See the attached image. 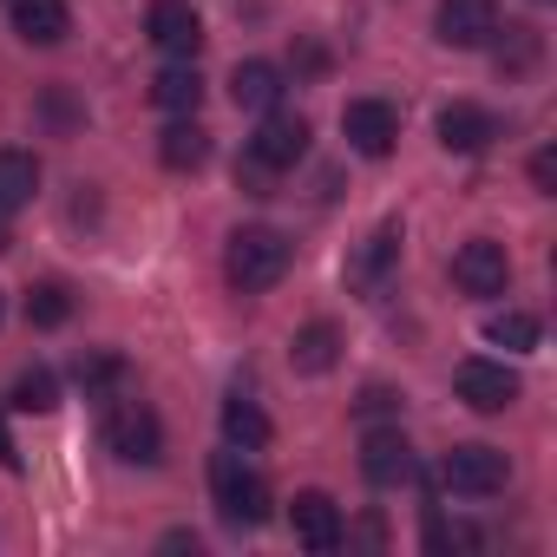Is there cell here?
<instances>
[{"label": "cell", "instance_id": "obj_1", "mask_svg": "<svg viewBox=\"0 0 557 557\" xmlns=\"http://www.w3.org/2000/svg\"><path fill=\"white\" fill-rule=\"evenodd\" d=\"M289 262H296V243L275 230V223H243L223 243V275H230V289H243V296L275 289L289 275Z\"/></svg>", "mask_w": 557, "mask_h": 557}, {"label": "cell", "instance_id": "obj_7", "mask_svg": "<svg viewBox=\"0 0 557 557\" xmlns=\"http://www.w3.org/2000/svg\"><path fill=\"white\" fill-rule=\"evenodd\" d=\"M453 394H459L472 413H505V407L518 400V374H511L505 361L472 355V361H459V368H453Z\"/></svg>", "mask_w": 557, "mask_h": 557}, {"label": "cell", "instance_id": "obj_29", "mask_svg": "<svg viewBox=\"0 0 557 557\" xmlns=\"http://www.w3.org/2000/svg\"><path fill=\"white\" fill-rule=\"evenodd\" d=\"M269 177H275V171H269V164H262V158H249V151H243V158H236V184H243V190H249V197H269Z\"/></svg>", "mask_w": 557, "mask_h": 557}, {"label": "cell", "instance_id": "obj_25", "mask_svg": "<svg viewBox=\"0 0 557 557\" xmlns=\"http://www.w3.org/2000/svg\"><path fill=\"white\" fill-rule=\"evenodd\" d=\"M537 335H544V329H537V315H524V309H505V315L485 322V342H492V348H511V355H531Z\"/></svg>", "mask_w": 557, "mask_h": 557}, {"label": "cell", "instance_id": "obj_5", "mask_svg": "<svg viewBox=\"0 0 557 557\" xmlns=\"http://www.w3.org/2000/svg\"><path fill=\"white\" fill-rule=\"evenodd\" d=\"M453 289L472 296V302L505 296V289H511V256H505V243H492V236L459 243V249H453Z\"/></svg>", "mask_w": 557, "mask_h": 557}, {"label": "cell", "instance_id": "obj_18", "mask_svg": "<svg viewBox=\"0 0 557 557\" xmlns=\"http://www.w3.org/2000/svg\"><path fill=\"white\" fill-rule=\"evenodd\" d=\"M158 164H164V171H203V164H210V132L197 125V112H190V119H171V125L158 132Z\"/></svg>", "mask_w": 557, "mask_h": 557}, {"label": "cell", "instance_id": "obj_3", "mask_svg": "<svg viewBox=\"0 0 557 557\" xmlns=\"http://www.w3.org/2000/svg\"><path fill=\"white\" fill-rule=\"evenodd\" d=\"M99 433H106V446H112L119 466H158V459H164V426H158V413H151L145 400H132V394H112V400H106Z\"/></svg>", "mask_w": 557, "mask_h": 557}, {"label": "cell", "instance_id": "obj_8", "mask_svg": "<svg viewBox=\"0 0 557 557\" xmlns=\"http://www.w3.org/2000/svg\"><path fill=\"white\" fill-rule=\"evenodd\" d=\"M249 158H262L269 171L302 164V158H309V119H302V112H283V106H269L262 125H256V138H249Z\"/></svg>", "mask_w": 557, "mask_h": 557}, {"label": "cell", "instance_id": "obj_28", "mask_svg": "<svg viewBox=\"0 0 557 557\" xmlns=\"http://www.w3.org/2000/svg\"><path fill=\"white\" fill-rule=\"evenodd\" d=\"M355 413H361V420H387V413H400V394L374 381V387H361V400H355Z\"/></svg>", "mask_w": 557, "mask_h": 557}, {"label": "cell", "instance_id": "obj_26", "mask_svg": "<svg viewBox=\"0 0 557 557\" xmlns=\"http://www.w3.org/2000/svg\"><path fill=\"white\" fill-rule=\"evenodd\" d=\"M60 407V374L53 368H27L14 381V413H53Z\"/></svg>", "mask_w": 557, "mask_h": 557}, {"label": "cell", "instance_id": "obj_21", "mask_svg": "<svg viewBox=\"0 0 557 557\" xmlns=\"http://www.w3.org/2000/svg\"><path fill=\"white\" fill-rule=\"evenodd\" d=\"M34 197H40V158L0 145V210H21V203H34Z\"/></svg>", "mask_w": 557, "mask_h": 557}, {"label": "cell", "instance_id": "obj_10", "mask_svg": "<svg viewBox=\"0 0 557 557\" xmlns=\"http://www.w3.org/2000/svg\"><path fill=\"white\" fill-rule=\"evenodd\" d=\"M289 531H296V544H302V550L335 557L348 524H342V505H335L329 492H296V498H289Z\"/></svg>", "mask_w": 557, "mask_h": 557}, {"label": "cell", "instance_id": "obj_23", "mask_svg": "<svg viewBox=\"0 0 557 557\" xmlns=\"http://www.w3.org/2000/svg\"><path fill=\"white\" fill-rule=\"evenodd\" d=\"M485 47L498 53V73H505V79H524V73L537 66V53H544V34H537V27H505V34H492Z\"/></svg>", "mask_w": 557, "mask_h": 557}, {"label": "cell", "instance_id": "obj_2", "mask_svg": "<svg viewBox=\"0 0 557 557\" xmlns=\"http://www.w3.org/2000/svg\"><path fill=\"white\" fill-rule=\"evenodd\" d=\"M210 498H216L223 524H236V531H256L269 518V485H262V472L249 466L243 446H223L210 459Z\"/></svg>", "mask_w": 557, "mask_h": 557}, {"label": "cell", "instance_id": "obj_32", "mask_svg": "<svg viewBox=\"0 0 557 557\" xmlns=\"http://www.w3.org/2000/svg\"><path fill=\"white\" fill-rule=\"evenodd\" d=\"M47 119H53V125H79V106H73L66 92H47Z\"/></svg>", "mask_w": 557, "mask_h": 557}, {"label": "cell", "instance_id": "obj_12", "mask_svg": "<svg viewBox=\"0 0 557 557\" xmlns=\"http://www.w3.org/2000/svg\"><path fill=\"white\" fill-rule=\"evenodd\" d=\"M145 34H151V47L171 53V60H197V47H203V21L190 14V0H151Z\"/></svg>", "mask_w": 557, "mask_h": 557}, {"label": "cell", "instance_id": "obj_16", "mask_svg": "<svg viewBox=\"0 0 557 557\" xmlns=\"http://www.w3.org/2000/svg\"><path fill=\"white\" fill-rule=\"evenodd\" d=\"M230 99H236V112H269V106H283V66H269V60H236Z\"/></svg>", "mask_w": 557, "mask_h": 557}, {"label": "cell", "instance_id": "obj_31", "mask_svg": "<svg viewBox=\"0 0 557 557\" xmlns=\"http://www.w3.org/2000/svg\"><path fill=\"white\" fill-rule=\"evenodd\" d=\"M342 544H368V550H381V544H387V524H381V518H361L355 531H342Z\"/></svg>", "mask_w": 557, "mask_h": 557}, {"label": "cell", "instance_id": "obj_4", "mask_svg": "<svg viewBox=\"0 0 557 557\" xmlns=\"http://www.w3.org/2000/svg\"><path fill=\"white\" fill-rule=\"evenodd\" d=\"M440 485L453 498H498L511 485V459L498 446H485V440H466V446H453L440 459Z\"/></svg>", "mask_w": 557, "mask_h": 557}, {"label": "cell", "instance_id": "obj_13", "mask_svg": "<svg viewBox=\"0 0 557 557\" xmlns=\"http://www.w3.org/2000/svg\"><path fill=\"white\" fill-rule=\"evenodd\" d=\"M400 243H407V236H400V216H387V223L355 249V262H348V289H361V296L381 289L387 275H394V262H400Z\"/></svg>", "mask_w": 557, "mask_h": 557}, {"label": "cell", "instance_id": "obj_24", "mask_svg": "<svg viewBox=\"0 0 557 557\" xmlns=\"http://www.w3.org/2000/svg\"><path fill=\"white\" fill-rule=\"evenodd\" d=\"M66 322H73V289H66V283H34V289H27V329L53 335V329H66Z\"/></svg>", "mask_w": 557, "mask_h": 557}, {"label": "cell", "instance_id": "obj_27", "mask_svg": "<svg viewBox=\"0 0 557 557\" xmlns=\"http://www.w3.org/2000/svg\"><path fill=\"white\" fill-rule=\"evenodd\" d=\"M426 550H433V557L479 550V531H472V524H453V518H440V511H426Z\"/></svg>", "mask_w": 557, "mask_h": 557}, {"label": "cell", "instance_id": "obj_22", "mask_svg": "<svg viewBox=\"0 0 557 557\" xmlns=\"http://www.w3.org/2000/svg\"><path fill=\"white\" fill-rule=\"evenodd\" d=\"M223 440H230V446H243V453H262V446L275 440V426H269V413H262L256 400L230 394V400H223Z\"/></svg>", "mask_w": 557, "mask_h": 557}, {"label": "cell", "instance_id": "obj_17", "mask_svg": "<svg viewBox=\"0 0 557 557\" xmlns=\"http://www.w3.org/2000/svg\"><path fill=\"white\" fill-rule=\"evenodd\" d=\"M151 106L171 112V119H190V112L203 106V73H197V60H171V66L151 79Z\"/></svg>", "mask_w": 557, "mask_h": 557}, {"label": "cell", "instance_id": "obj_15", "mask_svg": "<svg viewBox=\"0 0 557 557\" xmlns=\"http://www.w3.org/2000/svg\"><path fill=\"white\" fill-rule=\"evenodd\" d=\"M8 14H14V34L27 47H60L73 34V8H66V0H8Z\"/></svg>", "mask_w": 557, "mask_h": 557}, {"label": "cell", "instance_id": "obj_34", "mask_svg": "<svg viewBox=\"0 0 557 557\" xmlns=\"http://www.w3.org/2000/svg\"><path fill=\"white\" fill-rule=\"evenodd\" d=\"M164 550H197V531H164Z\"/></svg>", "mask_w": 557, "mask_h": 557}, {"label": "cell", "instance_id": "obj_33", "mask_svg": "<svg viewBox=\"0 0 557 557\" xmlns=\"http://www.w3.org/2000/svg\"><path fill=\"white\" fill-rule=\"evenodd\" d=\"M0 466L21 472V453H14V440H8V420H0Z\"/></svg>", "mask_w": 557, "mask_h": 557}, {"label": "cell", "instance_id": "obj_20", "mask_svg": "<svg viewBox=\"0 0 557 557\" xmlns=\"http://www.w3.org/2000/svg\"><path fill=\"white\" fill-rule=\"evenodd\" d=\"M73 381L86 387V400H112V394H125L132 368H125V355H112V348H92V355H79V361H73Z\"/></svg>", "mask_w": 557, "mask_h": 557}, {"label": "cell", "instance_id": "obj_11", "mask_svg": "<svg viewBox=\"0 0 557 557\" xmlns=\"http://www.w3.org/2000/svg\"><path fill=\"white\" fill-rule=\"evenodd\" d=\"M433 34L453 47V53H472L498 34V0H440L433 14Z\"/></svg>", "mask_w": 557, "mask_h": 557}, {"label": "cell", "instance_id": "obj_9", "mask_svg": "<svg viewBox=\"0 0 557 557\" xmlns=\"http://www.w3.org/2000/svg\"><path fill=\"white\" fill-rule=\"evenodd\" d=\"M342 132H348V151L361 158H387L400 145V112L387 99H348L342 106Z\"/></svg>", "mask_w": 557, "mask_h": 557}, {"label": "cell", "instance_id": "obj_14", "mask_svg": "<svg viewBox=\"0 0 557 557\" xmlns=\"http://www.w3.org/2000/svg\"><path fill=\"white\" fill-rule=\"evenodd\" d=\"M492 138H498V119H492L485 106H472V99H453V106L440 112V145H446V151H459V158H479V151H492Z\"/></svg>", "mask_w": 557, "mask_h": 557}, {"label": "cell", "instance_id": "obj_30", "mask_svg": "<svg viewBox=\"0 0 557 557\" xmlns=\"http://www.w3.org/2000/svg\"><path fill=\"white\" fill-rule=\"evenodd\" d=\"M531 184H537L544 197H557V151H550V145H544V151L531 158Z\"/></svg>", "mask_w": 557, "mask_h": 557}, {"label": "cell", "instance_id": "obj_35", "mask_svg": "<svg viewBox=\"0 0 557 557\" xmlns=\"http://www.w3.org/2000/svg\"><path fill=\"white\" fill-rule=\"evenodd\" d=\"M14 249V230H8V210H0V256H8Z\"/></svg>", "mask_w": 557, "mask_h": 557}, {"label": "cell", "instance_id": "obj_6", "mask_svg": "<svg viewBox=\"0 0 557 557\" xmlns=\"http://www.w3.org/2000/svg\"><path fill=\"white\" fill-rule=\"evenodd\" d=\"M361 479L381 485V492H400V485L420 479V459H413V446H407L400 426H368V440H361Z\"/></svg>", "mask_w": 557, "mask_h": 557}, {"label": "cell", "instance_id": "obj_19", "mask_svg": "<svg viewBox=\"0 0 557 557\" xmlns=\"http://www.w3.org/2000/svg\"><path fill=\"white\" fill-rule=\"evenodd\" d=\"M335 361H342V329L335 322H309V329L289 335V368L296 374H329Z\"/></svg>", "mask_w": 557, "mask_h": 557}]
</instances>
